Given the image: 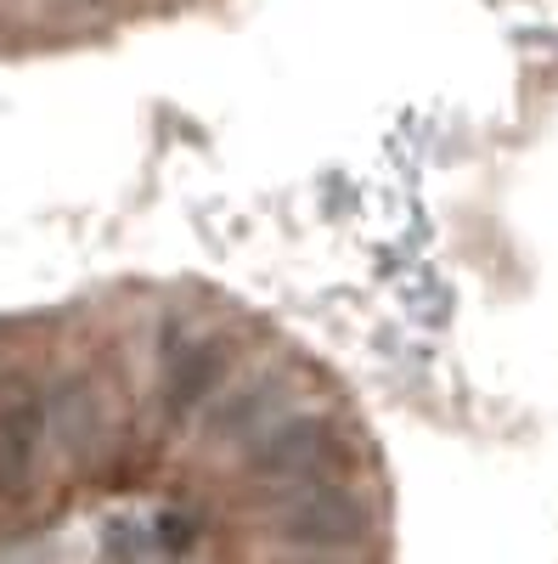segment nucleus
Returning a JSON list of instances; mask_svg holds the SVG:
<instances>
[{
    "label": "nucleus",
    "mask_w": 558,
    "mask_h": 564,
    "mask_svg": "<svg viewBox=\"0 0 558 564\" xmlns=\"http://www.w3.org/2000/svg\"><path fill=\"white\" fill-rule=\"evenodd\" d=\"M34 446H40V406L23 395V401L7 406V417H0V491H18L29 480Z\"/></svg>",
    "instance_id": "obj_1"
}]
</instances>
